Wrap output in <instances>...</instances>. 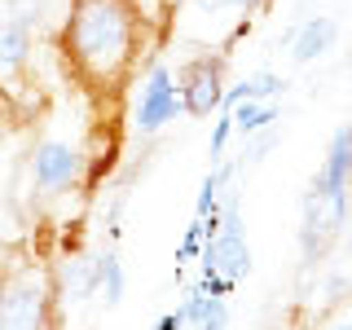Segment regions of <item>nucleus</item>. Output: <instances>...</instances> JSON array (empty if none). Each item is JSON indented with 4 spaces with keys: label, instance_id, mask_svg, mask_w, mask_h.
<instances>
[{
    "label": "nucleus",
    "instance_id": "obj_1",
    "mask_svg": "<svg viewBox=\"0 0 352 330\" xmlns=\"http://www.w3.org/2000/svg\"><path fill=\"white\" fill-rule=\"evenodd\" d=\"M146 49L150 14L141 9V0H66L58 62L84 97L93 124H115L124 115Z\"/></svg>",
    "mask_w": 352,
    "mask_h": 330
},
{
    "label": "nucleus",
    "instance_id": "obj_2",
    "mask_svg": "<svg viewBox=\"0 0 352 330\" xmlns=\"http://www.w3.org/2000/svg\"><path fill=\"white\" fill-rule=\"evenodd\" d=\"M53 282L49 264L18 256L0 269V330H49L53 322Z\"/></svg>",
    "mask_w": 352,
    "mask_h": 330
},
{
    "label": "nucleus",
    "instance_id": "obj_3",
    "mask_svg": "<svg viewBox=\"0 0 352 330\" xmlns=\"http://www.w3.org/2000/svg\"><path fill=\"white\" fill-rule=\"evenodd\" d=\"M247 273H251V247H247V234H242L238 194H229L216 234H207V242H203V282H198V291L229 295Z\"/></svg>",
    "mask_w": 352,
    "mask_h": 330
},
{
    "label": "nucleus",
    "instance_id": "obj_4",
    "mask_svg": "<svg viewBox=\"0 0 352 330\" xmlns=\"http://www.w3.org/2000/svg\"><path fill=\"white\" fill-rule=\"evenodd\" d=\"M40 80L31 75V31L22 22L0 27V119L27 124L40 110Z\"/></svg>",
    "mask_w": 352,
    "mask_h": 330
},
{
    "label": "nucleus",
    "instance_id": "obj_5",
    "mask_svg": "<svg viewBox=\"0 0 352 330\" xmlns=\"http://www.w3.org/2000/svg\"><path fill=\"white\" fill-rule=\"evenodd\" d=\"M181 110L194 119H207L225 106V53H194L176 71Z\"/></svg>",
    "mask_w": 352,
    "mask_h": 330
},
{
    "label": "nucleus",
    "instance_id": "obj_6",
    "mask_svg": "<svg viewBox=\"0 0 352 330\" xmlns=\"http://www.w3.org/2000/svg\"><path fill=\"white\" fill-rule=\"evenodd\" d=\"M348 225V194H330L308 185L304 194V225H300V247H304V264H317L330 251V242L344 234Z\"/></svg>",
    "mask_w": 352,
    "mask_h": 330
},
{
    "label": "nucleus",
    "instance_id": "obj_7",
    "mask_svg": "<svg viewBox=\"0 0 352 330\" xmlns=\"http://www.w3.org/2000/svg\"><path fill=\"white\" fill-rule=\"evenodd\" d=\"M84 176V154L71 146V141H36L31 150V181L40 185L44 194H62L75 190Z\"/></svg>",
    "mask_w": 352,
    "mask_h": 330
},
{
    "label": "nucleus",
    "instance_id": "obj_8",
    "mask_svg": "<svg viewBox=\"0 0 352 330\" xmlns=\"http://www.w3.org/2000/svg\"><path fill=\"white\" fill-rule=\"evenodd\" d=\"M181 115V93H176V80L163 62L146 66V80H141V102H137V128L141 132H159L168 119Z\"/></svg>",
    "mask_w": 352,
    "mask_h": 330
},
{
    "label": "nucleus",
    "instance_id": "obj_9",
    "mask_svg": "<svg viewBox=\"0 0 352 330\" xmlns=\"http://www.w3.org/2000/svg\"><path fill=\"white\" fill-rule=\"evenodd\" d=\"M176 313L185 317V326H194V330H225L229 326V304H225V295H203L194 286L190 291V300H185Z\"/></svg>",
    "mask_w": 352,
    "mask_h": 330
},
{
    "label": "nucleus",
    "instance_id": "obj_10",
    "mask_svg": "<svg viewBox=\"0 0 352 330\" xmlns=\"http://www.w3.org/2000/svg\"><path fill=\"white\" fill-rule=\"evenodd\" d=\"M335 36H339V22L335 18H308L300 31H295V40H291V58L295 62H313V58H322V53L335 44Z\"/></svg>",
    "mask_w": 352,
    "mask_h": 330
},
{
    "label": "nucleus",
    "instance_id": "obj_11",
    "mask_svg": "<svg viewBox=\"0 0 352 330\" xmlns=\"http://www.w3.org/2000/svg\"><path fill=\"white\" fill-rule=\"evenodd\" d=\"M282 88H286L282 75H273V71H256V75H247L242 84L225 88V106H220V110H234L238 102H264V97H278Z\"/></svg>",
    "mask_w": 352,
    "mask_h": 330
},
{
    "label": "nucleus",
    "instance_id": "obj_12",
    "mask_svg": "<svg viewBox=\"0 0 352 330\" xmlns=\"http://www.w3.org/2000/svg\"><path fill=\"white\" fill-rule=\"evenodd\" d=\"M229 115H234L238 137H260V132H269L282 119V106H273V102H238Z\"/></svg>",
    "mask_w": 352,
    "mask_h": 330
},
{
    "label": "nucleus",
    "instance_id": "obj_13",
    "mask_svg": "<svg viewBox=\"0 0 352 330\" xmlns=\"http://www.w3.org/2000/svg\"><path fill=\"white\" fill-rule=\"evenodd\" d=\"M304 330H352V291L335 295L326 308H317L304 322Z\"/></svg>",
    "mask_w": 352,
    "mask_h": 330
},
{
    "label": "nucleus",
    "instance_id": "obj_14",
    "mask_svg": "<svg viewBox=\"0 0 352 330\" xmlns=\"http://www.w3.org/2000/svg\"><path fill=\"white\" fill-rule=\"evenodd\" d=\"M66 295L71 300H84V295H93V286H97V256H75L71 264H66Z\"/></svg>",
    "mask_w": 352,
    "mask_h": 330
},
{
    "label": "nucleus",
    "instance_id": "obj_15",
    "mask_svg": "<svg viewBox=\"0 0 352 330\" xmlns=\"http://www.w3.org/2000/svg\"><path fill=\"white\" fill-rule=\"evenodd\" d=\"M97 286H102L110 308L124 300V260H119L115 251H102V256H97Z\"/></svg>",
    "mask_w": 352,
    "mask_h": 330
},
{
    "label": "nucleus",
    "instance_id": "obj_16",
    "mask_svg": "<svg viewBox=\"0 0 352 330\" xmlns=\"http://www.w3.org/2000/svg\"><path fill=\"white\" fill-rule=\"evenodd\" d=\"M203 242H207V225H203V220H194V225L185 229V242H181V260H198V256H203Z\"/></svg>",
    "mask_w": 352,
    "mask_h": 330
},
{
    "label": "nucleus",
    "instance_id": "obj_17",
    "mask_svg": "<svg viewBox=\"0 0 352 330\" xmlns=\"http://www.w3.org/2000/svg\"><path fill=\"white\" fill-rule=\"evenodd\" d=\"M229 132H234V115H229V110H220L216 132H212V163H225V141H229Z\"/></svg>",
    "mask_w": 352,
    "mask_h": 330
},
{
    "label": "nucleus",
    "instance_id": "obj_18",
    "mask_svg": "<svg viewBox=\"0 0 352 330\" xmlns=\"http://www.w3.org/2000/svg\"><path fill=\"white\" fill-rule=\"evenodd\" d=\"M154 5H159V18H163V31H159V40H168V22L181 14L185 5H190V0H154Z\"/></svg>",
    "mask_w": 352,
    "mask_h": 330
},
{
    "label": "nucleus",
    "instance_id": "obj_19",
    "mask_svg": "<svg viewBox=\"0 0 352 330\" xmlns=\"http://www.w3.org/2000/svg\"><path fill=\"white\" fill-rule=\"evenodd\" d=\"M185 326V317L181 313H168V317H159V326H154V330H181Z\"/></svg>",
    "mask_w": 352,
    "mask_h": 330
},
{
    "label": "nucleus",
    "instance_id": "obj_20",
    "mask_svg": "<svg viewBox=\"0 0 352 330\" xmlns=\"http://www.w3.org/2000/svg\"><path fill=\"white\" fill-rule=\"evenodd\" d=\"M198 5H203V9H229V5H242V9H247V0H198Z\"/></svg>",
    "mask_w": 352,
    "mask_h": 330
},
{
    "label": "nucleus",
    "instance_id": "obj_21",
    "mask_svg": "<svg viewBox=\"0 0 352 330\" xmlns=\"http://www.w3.org/2000/svg\"><path fill=\"white\" fill-rule=\"evenodd\" d=\"M273 5V0H247V9H251V14H260V9H269Z\"/></svg>",
    "mask_w": 352,
    "mask_h": 330
}]
</instances>
